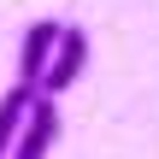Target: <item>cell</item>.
Segmentation results:
<instances>
[{"label":"cell","mask_w":159,"mask_h":159,"mask_svg":"<svg viewBox=\"0 0 159 159\" xmlns=\"http://www.w3.org/2000/svg\"><path fill=\"white\" fill-rule=\"evenodd\" d=\"M59 35H65V24H59V18H41V24H30V30H24V41H18V83H24V89H35V94H41V77H47V65H53Z\"/></svg>","instance_id":"1"},{"label":"cell","mask_w":159,"mask_h":159,"mask_svg":"<svg viewBox=\"0 0 159 159\" xmlns=\"http://www.w3.org/2000/svg\"><path fill=\"white\" fill-rule=\"evenodd\" d=\"M83 65H89V30L65 24V35H59V47H53V65H47V77H41V94H47V100L65 94V89L83 77Z\"/></svg>","instance_id":"2"},{"label":"cell","mask_w":159,"mask_h":159,"mask_svg":"<svg viewBox=\"0 0 159 159\" xmlns=\"http://www.w3.org/2000/svg\"><path fill=\"white\" fill-rule=\"evenodd\" d=\"M53 142H59V106H53L47 94H35V106H30L24 130H18V148H12L6 159H47Z\"/></svg>","instance_id":"3"},{"label":"cell","mask_w":159,"mask_h":159,"mask_svg":"<svg viewBox=\"0 0 159 159\" xmlns=\"http://www.w3.org/2000/svg\"><path fill=\"white\" fill-rule=\"evenodd\" d=\"M30 106H35V89H24V83H12V89L0 94V159L18 148V130H24Z\"/></svg>","instance_id":"4"}]
</instances>
